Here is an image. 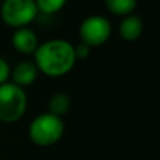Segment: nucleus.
<instances>
[{
	"instance_id": "obj_1",
	"label": "nucleus",
	"mask_w": 160,
	"mask_h": 160,
	"mask_svg": "<svg viewBox=\"0 0 160 160\" xmlns=\"http://www.w3.org/2000/svg\"><path fill=\"white\" fill-rule=\"evenodd\" d=\"M34 58L37 69L53 78L68 73L76 62L75 48L66 39H49L38 44Z\"/></svg>"
},
{
	"instance_id": "obj_2",
	"label": "nucleus",
	"mask_w": 160,
	"mask_h": 160,
	"mask_svg": "<svg viewBox=\"0 0 160 160\" xmlns=\"http://www.w3.org/2000/svg\"><path fill=\"white\" fill-rule=\"evenodd\" d=\"M65 132V125L61 117H56L51 112L39 114L31 121L30 133L31 141L38 146H51L55 145L62 138Z\"/></svg>"
},
{
	"instance_id": "obj_3",
	"label": "nucleus",
	"mask_w": 160,
	"mask_h": 160,
	"mask_svg": "<svg viewBox=\"0 0 160 160\" xmlns=\"http://www.w3.org/2000/svg\"><path fill=\"white\" fill-rule=\"evenodd\" d=\"M27 110V94L24 88L6 82L0 84V121L16 122L24 115Z\"/></svg>"
},
{
	"instance_id": "obj_4",
	"label": "nucleus",
	"mask_w": 160,
	"mask_h": 160,
	"mask_svg": "<svg viewBox=\"0 0 160 160\" xmlns=\"http://www.w3.org/2000/svg\"><path fill=\"white\" fill-rule=\"evenodd\" d=\"M2 18L10 27H27L38 14L35 0H4L2 4Z\"/></svg>"
},
{
	"instance_id": "obj_5",
	"label": "nucleus",
	"mask_w": 160,
	"mask_h": 160,
	"mask_svg": "<svg viewBox=\"0 0 160 160\" xmlns=\"http://www.w3.org/2000/svg\"><path fill=\"white\" fill-rule=\"evenodd\" d=\"M79 34L82 42L87 44L90 48L98 47L108 39L111 34V24L105 17L98 16V14L88 16L80 24Z\"/></svg>"
},
{
	"instance_id": "obj_6",
	"label": "nucleus",
	"mask_w": 160,
	"mask_h": 160,
	"mask_svg": "<svg viewBox=\"0 0 160 160\" xmlns=\"http://www.w3.org/2000/svg\"><path fill=\"white\" fill-rule=\"evenodd\" d=\"M11 44L18 52L32 53L38 47V37L31 28L21 27L17 28L11 35Z\"/></svg>"
},
{
	"instance_id": "obj_7",
	"label": "nucleus",
	"mask_w": 160,
	"mask_h": 160,
	"mask_svg": "<svg viewBox=\"0 0 160 160\" xmlns=\"http://www.w3.org/2000/svg\"><path fill=\"white\" fill-rule=\"evenodd\" d=\"M10 76H11V82L14 84L24 87V86L34 83V80L38 76V69H37L35 63H32V62L22 61L14 66V69L10 72Z\"/></svg>"
},
{
	"instance_id": "obj_8",
	"label": "nucleus",
	"mask_w": 160,
	"mask_h": 160,
	"mask_svg": "<svg viewBox=\"0 0 160 160\" xmlns=\"http://www.w3.org/2000/svg\"><path fill=\"white\" fill-rule=\"evenodd\" d=\"M143 31V22L142 18L136 14H128L119 22V34L127 41H133L139 38Z\"/></svg>"
},
{
	"instance_id": "obj_9",
	"label": "nucleus",
	"mask_w": 160,
	"mask_h": 160,
	"mask_svg": "<svg viewBox=\"0 0 160 160\" xmlns=\"http://www.w3.org/2000/svg\"><path fill=\"white\" fill-rule=\"evenodd\" d=\"M49 112L56 117L65 115L70 108V97L65 93H55L48 102Z\"/></svg>"
},
{
	"instance_id": "obj_10",
	"label": "nucleus",
	"mask_w": 160,
	"mask_h": 160,
	"mask_svg": "<svg viewBox=\"0 0 160 160\" xmlns=\"http://www.w3.org/2000/svg\"><path fill=\"white\" fill-rule=\"evenodd\" d=\"M138 0H104L107 8L114 14L118 16H128L136 7Z\"/></svg>"
},
{
	"instance_id": "obj_11",
	"label": "nucleus",
	"mask_w": 160,
	"mask_h": 160,
	"mask_svg": "<svg viewBox=\"0 0 160 160\" xmlns=\"http://www.w3.org/2000/svg\"><path fill=\"white\" fill-rule=\"evenodd\" d=\"M66 0H35L37 8L45 14H53L65 6Z\"/></svg>"
},
{
	"instance_id": "obj_12",
	"label": "nucleus",
	"mask_w": 160,
	"mask_h": 160,
	"mask_svg": "<svg viewBox=\"0 0 160 160\" xmlns=\"http://www.w3.org/2000/svg\"><path fill=\"white\" fill-rule=\"evenodd\" d=\"M10 72H11V69L8 66L7 61L0 56V84L7 82V79L10 78Z\"/></svg>"
},
{
	"instance_id": "obj_13",
	"label": "nucleus",
	"mask_w": 160,
	"mask_h": 160,
	"mask_svg": "<svg viewBox=\"0 0 160 160\" xmlns=\"http://www.w3.org/2000/svg\"><path fill=\"white\" fill-rule=\"evenodd\" d=\"M75 48V55H76V59H84L88 56V53H90V47H88L87 44H84V42H79Z\"/></svg>"
}]
</instances>
